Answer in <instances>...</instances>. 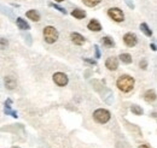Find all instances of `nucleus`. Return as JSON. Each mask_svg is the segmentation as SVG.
Masks as SVG:
<instances>
[{"label":"nucleus","mask_w":157,"mask_h":148,"mask_svg":"<svg viewBox=\"0 0 157 148\" xmlns=\"http://www.w3.org/2000/svg\"><path fill=\"white\" fill-rule=\"evenodd\" d=\"M123 41L124 43L128 46V47H134L138 43V37L136 34L133 33H127L124 36H123Z\"/></svg>","instance_id":"6"},{"label":"nucleus","mask_w":157,"mask_h":148,"mask_svg":"<svg viewBox=\"0 0 157 148\" xmlns=\"http://www.w3.org/2000/svg\"><path fill=\"white\" fill-rule=\"evenodd\" d=\"M4 81H5V86H6V88H7V89H10V91L15 89V88H16V86H17L16 80H15L12 76H6Z\"/></svg>","instance_id":"9"},{"label":"nucleus","mask_w":157,"mask_h":148,"mask_svg":"<svg viewBox=\"0 0 157 148\" xmlns=\"http://www.w3.org/2000/svg\"><path fill=\"white\" fill-rule=\"evenodd\" d=\"M100 1L101 0H83V4L87 5V6H90V7H94V6L98 5Z\"/></svg>","instance_id":"21"},{"label":"nucleus","mask_w":157,"mask_h":148,"mask_svg":"<svg viewBox=\"0 0 157 148\" xmlns=\"http://www.w3.org/2000/svg\"><path fill=\"white\" fill-rule=\"evenodd\" d=\"M124 1H126L127 6H128L129 9H132V10L134 9V4H133V1H132V0H124Z\"/></svg>","instance_id":"27"},{"label":"nucleus","mask_w":157,"mask_h":148,"mask_svg":"<svg viewBox=\"0 0 157 148\" xmlns=\"http://www.w3.org/2000/svg\"><path fill=\"white\" fill-rule=\"evenodd\" d=\"M4 113H5V114H7V116H12V117H15V118H17V117H18V116H17V112L11 110V106H5V109H4Z\"/></svg>","instance_id":"20"},{"label":"nucleus","mask_w":157,"mask_h":148,"mask_svg":"<svg viewBox=\"0 0 157 148\" xmlns=\"http://www.w3.org/2000/svg\"><path fill=\"white\" fill-rule=\"evenodd\" d=\"M131 111H132V113H134L136 116H141L143 114V109L140 107V106H138V105H132L131 106Z\"/></svg>","instance_id":"19"},{"label":"nucleus","mask_w":157,"mask_h":148,"mask_svg":"<svg viewBox=\"0 0 157 148\" xmlns=\"http://www.w3.org/2000/svg\"><path fill=\"white\" fill-rule=\"evenodd\" d=\"M12 148H18V147H16V146H13V147H12Z\"/></svg>","instance_id":"33"},{"label":"nucleus","mask_w":157,"mask_h":148,"mask_svg":"<svg viewBox=\"0 0 157 148\" xmlns=\"http://www.w3.org/2000/svg\"><path fill=\"white\" fill-rule=\"evenodd\" d=\"M116 84H117V88L120 91H122L123 93H128L134 87V78L129 75H122L118 77Z\"/></svg>","instance_id":"1"},{"label":"nucleus","mask_w":157,"mask_h":148,"mask_svg":"<svg viewBox=\"0 0 157 148\" xmlns=\"http://www.w3.org/2000/svg\"><path fill=\"white\" fill-rule=\"evenodd\" d=\"M50 6H52V7H55L56 10H58L59 12H62V13H67V11H65V9H63V7H60V6H58V5H56V4H53V2H51L50 4Z\"/></svg>","instance_id":"24"},{"label":"nucleus","mask_w":157,"mask_h":148,"mask_svg":"<svg viewBox=\"0 0 157 148\" xmlns=\"http://www.w3.org/2000/svg\"><path fill=\"white\" fill-rule=\"evenodd\" d=\"M71 15L78 19L85 18V17H86V12H85L83 10H80V9H75V10L71 12Z\"/></svg>","instance_id":"15"},{"label":"nucleus","mask_w":157,"mask_h":148,"mask_svg":"<svg viewBox=\"0 0 157 148\" xmlns=\"http://www.w3.org/2000/svg\"><path fill=\"white\" fill-rule=\"evenodd\" d=\"M56 1H58V2H62V1H64V0H56Z\"/></svg>","instance_id":"32"},{"label":"nucleus","mask_w":157,"mask_h":148,"mask_svg":"<svg viewBox=\"0 0 157 148\" xmlns=\"http://www.w3.org/2000/svg\"><path fill=\"white\" fill-rule=\"evenodd\" d=\"M118 58H120L121 61L124 63V64H131V63H132V56L128 54V53H122Z\"/></svg>","instance_id":"17"},{"label":"nucleus","mask_w":157,"mask_h":148,"mask_svg":"<svg viewBox=\"0 0 157 148\" xmlns=\"http://www.w3.org/2000/svg\"><path fill=\"white\" fill-rule=\"evenodd\" d=\"M140 30L146 35V36H151L152 35V30L149 28V25L146 23H141L140 24Z\"/></svg>","instance_id":"16"},{"label":"nucleus","mask_w":157,"mask_h":148,"mask_svg":"<svg viewBox=\"0 0 157 148\" xmlns=\"http://www.w3.org/2000/svg\"><path fill=\"white\" fill-rule=\"evenodd\" d=\"M94 50H96V58H100V51H99V47L97 45L94 46Z\"/></svg>","instance_id":"28"},{"label":"nucleus","mask_w":157,"mask_h":148,"mask_svg":"<svg viewBox=\"0 0 157 148\" xmlns=\"http://www.w3.org/2000/svg\"><path fill=\"white\" fill-rule=\"evenodd\" d=\"M150 47H151V50H152V51H156V45H155V43H151V45H150Z\"/></svg>","instance_id":"30"},{"label":"nucleus","mask_w":157,"mask_h":148,"mask_svg":"<svg viewBox=\"0 0 157 148\" xmlns=\"http://www.w3.org/2000/svg\"><path fill=\"white\" fill-rule=\"evenodd\" d=\"M22 36L24 37V40L27 41V43L30 46L32 45V36H30V34H28V33H22Z\"/></svg>","instance_id":"23"},{"label":"nucleus","mask_w":157,"mask_h":148,"mask_svg":"<svg viewBox=\"0 0 157 148\" xmlns=\"http://www.w3.org/2000/svg\"><path fill=\"white\" fill-rule=\"evenodd\" d=\"M101 43H103V46H105V47H113V46H114L113 39H110V37H108V36L101 37Z\"/></svg>","instance_id":"18"},{"label":"nucleus","mask_w":157,"mask_h":148,"mask_svg":"<svg viewBox=\"0 0 157 148\" xmlns=\"http://www.w3.org/2000/svg\"><path fill=\"white\" fill-rule=\"evenodd\" d=\"M70 37H71V41L75 43V45H78V46H81V45H83L85 43V37L82 36L81 34H78V33H71V35H70Z\"/></svg>","instance_id":"8"},{"label":"nucleus","mask_w":157,"mask_h":148,"mask_svg":"<svg viewBox=\"0 0 157 148\" xmlns=\"http://www.w3.org/2000/svg\"><path fill=\"white\" fill-rule=\"evenodd\" d=\"M11 104H12V100H11V99H7V100L5 101V106H10Z\"/></svg>","instance_id":"29"},{"label":"nucleus","mask_w":157,"mask_h":148,"mask_svg":"<svg viewBox=\"0 0 157 148\" xmlns=\"http://www.w3.org/2000/svg\"><path fill=\"white\" fill-rule=\"evenodd\" d=\"M139 148H150L147 145H141V146H139Z\"/></svg>","instance_id":"31"},{"label":"nucleus","mask_w":157,"mask_h":148,"mask_svg":"<svg viewBox=\"0 0 157 148\" xmlns=\"http://www.w3.org/2000/svg\"><path fill=\"white\" fill-rule=\"evenodd\" d=\"M87 27H88V29L92 30V31H100V30H101L100 23H99L98 20H96V19H92V20L88 23Z\"/></svg>","instance_id":"12"},{"label":"nucleus","mask_w":157,"mask_h":148,"mask_svg":"<svg viewBox=\"0 0 157 148\" xmlns=\"http://www.w3.org/2000/svg\"><path fill=\"white\" fill-rule=\"evenodd\" d=\"M0 12L1 13H4V15H6L7 17L10 19H12V20H15V15H13V12H12V10H10L9 7H6L5 5H1L0 4Z\"/></svg>","instance_id":"11"},{"label":"nucleus","mask_w":157,"mask_h":148,"mask_svg":"<svg viewBox=\"0 0 157 148\" xmlns=\"http://www.w3.org/2000/svg\"><path fill=\"white\" fill-rule=\"evenodd\" d=\"M139 65H140V68H141V69H146V68H147V61H146L145 59H143V60L140 61V64H139Z\"/></svg>","instance_id":"26"},{"label":"nucleus","mask_w":157,"mask_h":148,"mask_svg":"<svg viewBox=\"0 0 157 148\" xmlns=\"http://www.w3.org/2000/svg\"><path fill=\"white\" fill-rule=\"evenodd\" d=\"M144 99L146 102H154L156 100V92L154 89H150L144 94Z\"/></svg>","instance_id":"10"},{"label":"nucleus","mask_w":157,"mask_h":148,"mask_svg":"<svg viewBox=\"0 0 157 148\" xmlns=\"http://www.w3.org/2000/svg\"><path fill=\"white\" fill-rule=\"evenodd\" d=\"M110 112L108 110H104V109H98L93 112V118L96 122H98L100 124H105L106 122L110 120Z\"/></svg>","instance_id":"3"},{"label":"nucleus","mask_w":157,"mask_h":148,"mask_svg":"<svg viewBox=\"0 0 157 148\" xmlns=\"http://www.w3.org/2000/svg\"><path fill=\"white\" fill-rule=\"evenodd\" d=\"M105 66H106L109 70L115 71V70L118 68L117 58H115V57H110V58H108V59H106V61H105Z\"/></svg>","instance_id":"7"},{"label":"nucleus","mask_w":157,"mask_h":148,"mask_svg":"<svg viewBox=\"0 0 157 148\" xmlns=\"http://www.w3.org/2000/svg\"><path fill=\"white\" fill-rule=\"evenodd\" d=\"M108 15L111 19H114L115 22H122L124 19V16H123V12L117 9V7H113V9H109L108 10Z\"/></svg>","instance_id":"4"},{"label":"nucleus","mask_w":157,"mask_h":148,"mask_svg":"<svg viewBox=\"0 0 157 148\" xmlns=\"http://www.w3.org/2000/svg\"><path fill=\"white\" fill-rule=\"evenodd\" d=\"M25 15H27L28 18L32 19V20H34V22L40 20V13L38 12V11H35V10H30V11H28Z\"/></svg>","instance_id":"13"},{"label":"nucleus","mask_w":157,"mask_h":148,"mask_svg":"<svg viewBox=\"0 0 157 148\" xmlns=\"http://www.w3.org/2000/svg\"><path fill=\"white\" fill-rule=\"evenodd\" d=\"M83 60H85L86 63H88V64H91V65H96V64H97V61H96V60H93V59H88V58H83Z\"/></svg>","instance_id":"25"},{"label":"nucleus","mask_w":157,"mask_h":148,"mask_svg":"<svg viewBox=\"0 0 157 148\" xmlns=\"http://www.w3.org/2000/svg\"><path fill=\"white\" fill-rule=\"evenodd\" d=\"M9 46V41L4 37H0V50H5Z\"/></svg>","instance_id":"22"},{"label":"nucleus","mask_w":157,"mask_h":148,"mask_svg":"<svg viewBox=\"0 0 157 148\" xmlns=\"http://www.w3.org/2000/svg\"><path fill=\"white\" fill-rule=\"evenodd\" d=\"M16 23H17V27L20 28L21 30H28V29H30L29 24L23 18H21V17H18V18L16 19Z\"/></svg>","instance_id":"14"},{"label":"nucleus","mask_w":157,"mask_h":148,"mask_svg":"<svg viewBox=\"0 0 157 148\" xmlns=\"http://www.w3.org/2000/svg\"><path fill=\"white\" fill-rule=\"evenodd\" d=\"M44 39L47 43H55L58 39V31L55 27H46L44 29Z\"/></svg>","instance_id":"2"},{"label":"nucleus","mask_w":157,"mask_h":148,"mask_svg":"<svg viewBox=\"0 0 157 148\" xmlns=\"http://www.w3.org/2000/svg\"><path fill=\"white\" fill-rule=\"evenodd\" d=\"M53 81L59 87H64L68 84V76L63 72H56L53 75Z\"/></svg>","instance_id":"5"}]
</instances>
